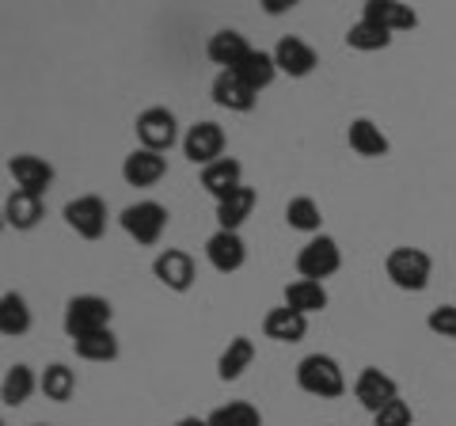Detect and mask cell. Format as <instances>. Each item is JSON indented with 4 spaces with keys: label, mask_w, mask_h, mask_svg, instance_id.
<instances>
[{
    "label": "cell",
    "mask_w": 456,
    "mask_h": 426,
    "mask_svg": "<svg viewBox=\"0 0 456 426\" xmlns=\"http://www.w3.org/2000/svg\"><path fill=\"white\" fill-rule=\"evenodd\" d=\"M297 385L308 396H320V400H338L346 392V377H342V369L331 354H308L297 365Z\"/></svg>",
    "instance_id": "cell-2"
},
{
    "label": "cell",
    "mask_w": 456,
    "mask_h": 426,
    "mask_svg": "<svg viewBox=\"0 0 456 426\" xmlns=\"http://www.w3.org/2000/svg\"><path fill=\"white\" fill-rule=\"evenodd\" d=\"M426 324H430V332H434V335L452 339V343H456V305H437Z\"/></svg>",
    "instance_id": "cell-33"
},
{
    "label": "cell",
    "mask_w": 456,
    "mask_h": 426,
    "mask_svg": "<svg viewBox=\"0 0 456 426\" xmlns=\"http://www.w3.org/2000/svg\"><path fill=\"white\" fill-rule=\"evenodd\" d=\"M251 209H255V191L251 187H240L236 194H228L224 202H217V225H221L224 233H236L240 225L251 217Z\"/></svg>",
    "instance_id": "cell-25"
},
{
    "label": "cell",
    "mask_w": 456,
    "mask_h": 426,
    "mask_svg": "<svg viewBox=\"0 0 456 426\" xmlns=\"http://www.w3.org/2000/svg\"><path fill=\"white\" fill-rule=\"evenodd\" d=\"M73 350L80 354L84 362H114V358H118V339H114V332L107 328V332L73 339Z\"/></svg>",
    "instance_id": "cell-30"
},
{
    "label": "cell",
    "mask_w": 456,
    "mask_h": 426,
    "mask_svg": "<svg viewBox=\"0 0 456 426\" xmlns=\"http://www.w3.org/2000/svg\"><path fill=\"white\" fill-rule=\"evenodd\" d=\"M110 316H114V308H110L107 297L80 293V297H73V301L65 305V332H69V339H84V335L107 332Z\"/></svg>",
    "instance_id": "cell-3"
},
{
    "label": "cell",
    "mask_w": 456,
    "mask_h": 426,
    "mask_svg": "<svg viewBox=\"0 0 456 426\" xmlns=\"http://www.w3.org/2000/svg\"><path fill=\"white\" fill-rule=\"evenodd\" d=\"M263 332H266V339H274V343H301L308 335V316H301V312L289 305L270 308L263 320Z\"/></svg>",
    "instance_id": "cell-16"
},
{
    "label": "cell",
    "mask_w": 456,
    "mask_h": 426,
    "mask_svg": "<svg viewBox=\"0 0 456 426\" xmlns=\"http://www.w3.org/2000/svg\"><path fill=\"white\" fill-rule=\"evenodd\" d=\"M354 396H358V404L369 411V415H377V411H384L392 400H399V389L395 381L388 373H380L377 365H365L358 381H354Z\"/></svg>",
    "instance_id": "cell-9"
},
{
    "label": "cell",
    "mask_w": 456,
    "mask_h": 426,
    "mask_svg": "<svg viewBox=\"0 0 456 426\" xmlns=\"http://www.w3.org/2000/svg\"><path fill=\"white\" fill-rule=\"evenodd\" d=\"M8 172H12V179L20 183V191H31V194H42L53 183V168L42 160V156H31V152L12 156Z\"/></svg>",
    "instance_id": "cell-15"
},
{
    "label": "cell",
    "mask_w": 456,
    "mask_h": 426,
    "mask_svg": "<svg viewBox=\"0 0 456 426\" xmlns=\"http://www.w3.org/2000/svg\"><path fill=\"white\" fill-rule=\"evenodd\" d=\"M164 176H167V160L152 149H134L122 164V179L130 183V187H156Z\"/></svg>",
    "instance_id": "cell-13"
},
{
    "label": "cell",
    "mask_w": 456,
    "mask_h": 426,
    "mask_svg": "<svg viewBox=\"0 0 456 426\" xmlns=\"http://www.w3.org/2000/svg\"><path fill=\"white\" fill-rule=\"evenodd\" d=\"M35 426H42V422H35Z\"/></svg>",
    "instance_id": "cell-37"
},
{
    "label": "cell",
    "mask_w": 456,
    "mask_h": 426,
    "mask_svg": "<svg viewBox=\"0 0 456 426\" xmlns=\"http://www.w3.org/2000/svg\"><path fill=\"white\" fill-rule=\"evenodd\" d=\"M346 141H350L354 152L369 156V160H377V156H388V137H384L380 126L369 122V119H354L350 130H346Z\"/></svg>",
    "instance_id": "cell-22"
},
{
    "label": "cell",
    "mask_w": 456,
    "mask_h": 426,
    "mask_svg": "<svg viewBox=\"0 0 456 426\" xmlns=\"http://www.w3.org/2000/svg\"><path fill=\"white\" fill-rule=\"evenodd\" d=\"M289 8H293V0H266L270 16H281V12H289Z\"/></svg>",
    "instance_id": "cell-35"
},
{
    "label": "cell",
    "mask_w": 456,
    "mask_h": 426,
    "mask_svg": "<svg viewBox=\"0 0 456 426\" xmlns=\"http://www.w3.org/2000/svg\"><path fill=\"white\" fill-rule=\"evenodd\" d=\"M38 389L46 392V400H53V404H65V400H73V392H77V373H73V369H69V365L53 362V365L42 369Z\"/></svg>",
    "instance_id": "cell-26"
},
{
    "label": "cell",
    "mask_w": 456,
    "mask_h": 426,
    "mask_svg": "<svg viewBox=\"0 0 456 426\" xmlns=\"http://www.w3.org/2000/svg\"><path fill=\"white\" fill-rule=\"evenodd\" d=\"M35 389H38V381H35V373H31V365L16 362V365H8L4 385H0V396H4L8 407H20V404H27V396H31Z\"/></svg>",
    "instance_id": "cell-28"
},
{
    "label": "cell",
    "mask_w": 456,
    "mask_h": 426,
    "mask_svg": "<svg viewBox=\"0 0 456 426\" xmlns=\"http://www.w3.org/2000/svg\"><path fill=\"white\" fill-rule=\"evenodd\" d=\"M255 362V343L248 335H236V339H228V347L221 350V358H217V377L221 381H240L244 377V369H251Z\"/></svg>",
    "instance_id": "cell-21"
},
{
    "label": "cell",
    "mask_w": 456,
    "mask_h": 426,
    "mask_svg": "<svg viewBox=\"0 0 456 426\" xmlns=\"http://www.w3.org/2000/svg\"><path fill=\"white\" fill-rule=\"evenodd\" d=\"M285 305L297 308L301 316L323 312V308H327V290H323V282H308V278L289 282V286H285Z\"/></svg>",
    "instance_id": "cell-24"
},
{
    "label": "cell",
    "mask_w": 456,
    "mask_h": 426,
    "mask_svg": "<svg viewBox=\"0 0 456 426\" xmlns=\"http://www.w3.org/2000/svg\"><path fill=\"white\" fill-rule=\"evenodd\" d=\"M202 187L217 198V202H224L228 194H236L240 187H244V164L232 160V156H221L217 164L202 168Z\"/></svg>",
    "instance_id": "cell-14"
},
{
    "label": "cell",
    "mask_w": 456,
    "mask_h": 426,
    "mask_svg": "<svg viewBox=\"0 0 456 426\" xmlns=\"http://www.w3.org/2000/svg\"><path fill=\"white\" fill-rule=\"evenodd\" d=\"M411 422H415V415H411L407 400H392L388 407L373 415V426H411Z\"/></svg>",
    "instance_id": "cell-34"
},
{
    "label": "cell",
    "mask_w": 456,
    "mask_h": 426,
    "mask_svg": "<svg viewBox=\"0 0 456 426\" xmlns=\"http://www.w3.org/2000/svg\"><path fill=\"white\" fill-rule=\"evenodd\" d=\"M255 99H259V92L248 88L240 73H217V80H213V103L224 111H251Z\"/></svg>",
    "instance_id": "cell-20"
},
{
    "label": "cell",
    "mask_w": 456,
    "mask_h": 426,
    "mask_svg": "<svg viewBox=\"0 0 456 426\" xmlns=\"http://www.w3.org/2000/svg\"><path fill=\"white\" fill-rule=\"evenodd\" d=\"M285 221H289V229H297V233H320L323 213L308 194H301V198H289V206H285Z\"/></svg>",
    "instance_id": "cell-31"
},
{
    "label": "cell",
    "mask_w": 456,
    "mask_h": 426,
    "mask_svg": "<svg viewBox=\"0 0 456 426\" xmlns=\"http://www.w3.org/2000/svg\"><path fill=\"white\" fill-rule=\"evenodd\" d=\"M152 274L160 286L167 290H175V293H187L194 286V278H198V266L187 251H179V248H164L160 255H156V263H152Z\"/></svg>",
    "instance_id": "cell-8"
},
{
    "label": "cell",
    "mask_w": 456,
    "mask_h": 426,
    "mask_svg": "<svg viewBox=\"0 0 456 426\" xmlns=\"http://www.w3.org/2000/svg\"><path fill=\"white\" fill-rule=\"evenodd\" d=\"M134 130H137L141 149L164 152V149L175 145V137H179V122H175V115H171L167 107H149V111H141V115H137Z\"/></svg>",
    "instance_id": "cell-6"
},
{
    "label": "cell",
    "mask_w": 456,
    "mask_h": 426,
    "mask_svg": "<svg viewBox=\"0 0 456 426\" xmlns=\"http://www.w3.org/2000/svg\"><path fill=\"white\" fill-rule=\"evenodd\" d=\"M65 221L69 229L84 240H99L107 233V202L99 194H80L65 206Z\"/></svg>",
    "instance_id": "cell-7"
},
{
    "label": "cell",
    "mask_w": 456,
    "mask_h": 426,
    "mask_svg": "<svg viewBox=\"0 0 456 426\" xmlns=\"http://www.w3.org/2000/svg\"><path fill=\"white\" fill-rule=\"evenodd\" d=\"M209 426H263L259 407L248 404V400H232L217 411H209Z\"/></svg>",
    "instance_id": "cell-32"
},
{
    "label": "cell",
    "mask_w": 456,
    "mask_h": 426,
    "mask_svg": "<svg viewBox=\"0 0 456 426\" xmlns=\"http://www.w3.org/2000/svg\"><path fill=\"white\" fill-rule=\"evenodd\" d=\"M232 73H240V80L248 84V88L255 92H263L274 84L278 77V61H274V53H266V50H251L244 61H240V69H232Z\"/></svg>",
    "instance_id": "cell-23"
},
{
    "label": "cell",
    "mask_w": 456,
    "mask_h": 426,
    "mask_svg": "<svg viewBox=\"0 0 456 426\" xmlns=\"http://www.w3.org/2000/svg\"><path fill=\"white\" fill-rule=\"evenodd\" d=\"M338 266H342V251H338V244L331 236H316L297 251V271H301V278H308V282L331 278Z\"/></svg>",
    "instance_id": "cell-5"
},
{
    "label": "cell",
    "mask_w": 456,
    "mask_h": 426,
    "mask_svg": "<svg viewBox=\"0 0 456 426\" xmlns=\"http://www.w3.org/2000/svg\"><path fill=\"white\" fill-rule=\"evenodd\" d=\"M274 61H278V73H285V77H308L312 69L320 65V58H316V50L308 46L305 38H297V35H285L278 46H274Z\"/></svg>",
    "instance_id": "cell-12"
},
{
    "label": "cell",
    "mask_w": 456,
    "mask_h": 426,
    "mask_svg": "<svg viewBox=\"0 0 456 426\" xmlns=\"http://www.w3.org/2000/svg\"><path fill=\"white\" fill-rule=\"evenodd\" d=\"M384 274H388L392 286H399V290L422 293L426 286H430L434 259L422 248H392L388 259H384Z\"/></svg>",
    "instance_id": "cell-1"
},
{
    "label": "cell",
    "mask_w": 456,
    "mask_h": 426,
    "mask_svg": "<svg viewBox=\"0 0 456 426\" xmlns=\"http://www.w3.org/2000/svg\"><path fill=\"white\" fill-rule=\"evenodd\" d=\"M175 426H209V419H198V415H187V419H179Z\"/></svg>",
    "instance_id": "cell-36"
},
{
    "label": "cell",
    "mask_w": 456,
    "mask_h": 426,
    "mask_svg": "<svg viewBox=\"0 0 456 426\" xmlns=\"http://www.w3.org/2000/svg\"><path fill=\"white\" fill-rule=\"evenodd\" d=\"M346 46L373 53V50L392 46V31H388V27H380V23H373V20H358L346 31Z\"/></svg>",
    "instance_id": "cell-29"
},
{
    "label": "cell",
    "mask_w": 456,
    "mask_h": 426,
    "mask_svg": "<svg viewBox=\"0 0 456 426\" xmlns=\"http://www.w3.org/2000/svg\"><path fill=\"white\" fill-rule=\"evenodd\" d=\"M0 332L8 339H20V335L31 332V308H27V301L20 293L0 297Z\"/></svg>",
    "instance_id": "cell-27"
},
{
    "label": "cell",
    "mask_w": 456,
    "mask_h": 426,
    "mask_svg": "<svg viewBox=\"0 0 456 426\" xmlns=\"http://www.w3.org/2000/svg\"><path fill=\"white\" fill-rule=\"evenodd\" d=\"M122 229L130 233L137 244H145V248H152V244H160V236H164V229H167V209L160 206V202H134V206H126L122 209Z\"/></svg>",
    "instance_id": "cell-4"
},
{
    "label": "cell",
    "mask_w": 456,
    "mask_h": 426,
    "mask_svg": "<svg viewBox=\"0 0 456 426\" xmlns=\"http://www.w3.org/2000/svg\"><path fill=\"white\" fill-rule=\"evenodd\" d=\"M183 152H187L191 164H217L221 152H224V130L217 122H198L187 130V137H183Z\"/></svg>",
    "instance_id": "cell-10"
},
{
    "label": "cell",
    "mask_w": 456,
    "mask_h": 426,
    "mask_svg": "<svg viewBox=\"0 0 456 426\" xmlns=\"http://www.w3.org/2000/svg\"><path fill=\"white\" fill-rule=\"evenodd\" d=\"M206 53H209L213 65H221V73H232V69H240V61L251 53V46H248V38L240 31H217L209 38Z\"/></svg>",
    "instance_id": "cell-19"
},
{
    "label": "cell",
    "mask_w": 456,
    "mask_h": 426,
    "mask_svg": "<svg viewBox=\"0 0 456 426\" xmlns=\"http://www.w3.org/2000/svg\"><path fill=\"white\" fill-rule=\"evenodd\" d=\"M206 259H209L213 271L232 274V271H240V266L248 263V244L240 240V233H224V229H217V233L206 240Z\"/></svg>",
    "instance_id": "cell-11"
},
{
    "label": "cell",
    "mask_w": 456,
    "mask_h": 426,
    "mask_svg": "<svg viewBox=\"0 0 456 426\" xmlns=\"http://www.w3.org/2000/svg\"><path fill=\"white\" fill-rule=\"evenodd\" d=\"M362 20H373L380 27H388V31H411V27L419 23L415 16V8L411 4H399V0H365V8H362Z\"/></svg>",
    "instance_id": "cell-17"
},
{
    "label": "cell",
    "mask_w": 456,
    "mask_h": 426,
    "mask_svg": "<svg viewBox=\"0 0 456 426\" xmlns=\"http://www.w3.org/2000/svg\"><path fill=\"white\" fill-rule=\"evenodd\" d=\"M4 217L12 229H35V225L46 217V202H42V194H31V191H12L8 202H4Z\"/></svg>",
    "instance_id": "cell-18"
}]
</instances>
